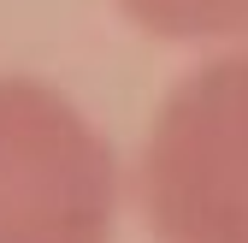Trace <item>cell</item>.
Instances as JSON below:
<instances>
[{"instance_id":"obj_1","label":"cell","mask_w":248,"mask_h":243,"mask_svg":"<svg viewBox=\"0 0 248 243\" xmlns=\"http://www.w3.org/2000/svg\"><path fill=\"white\" fill-rule=\"evenodd\" d=\"M130 202L154 243H248V42L160 95L136 142Z\"/></svg>"},{"instance_id":"obj_2","label":"cell","mask_w":248,"mask_h":243,"mask_svg":"<svg viewBox=\"0 0 248 243\" xmlns=\"http://www.w3.org/2000/svg\"><path fill=\"white\" fill-rule=\"evenodd\" d=\"M118 160L53 83L0 71V243H112Z\"/></svg>"},{"instance_id":"obj_3","label":"cell","mask_w":248,"mask_h":243,"mask_svg":"<svg viewBox=\"0 0 248 243\" xmlns=\"http://www.w3.org/2000/svg\"><path fill=\"white\" fill-rule=\"evenodd\" d=\"M124 24L171 48H242L248 0H112Z\"/></svg>"}]
</instances>
